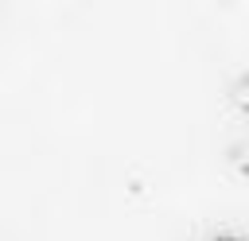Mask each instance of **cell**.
<instances>
[{"instance_id":"6da1fadb","label":"cell","mask_w":249,"mask_h":241,"mask_svg":"<svg viewBox=\"0 0 249 241\" xmlns=\"http://www.w3.org/2000/svg\"><path fill=\"white\" fill-rule=\"evenodd\" d=\"M233 105H237L241 113H249V74L237 78V86H233Z\"/></svg>"},{"instance_id":"7a4b0ae2","label":"cell","mask_w":249,"mask_h":241,"mask_svg":"<svg viewBox=\"0 0 249 241\" xmlns=\"http://www.w3.org/2000/svg\"><path fill=\"white\" fill-rule=\"evenodd\" d=\"M218 241H245V237H218Z\"/></svg>"}]
</instances>
